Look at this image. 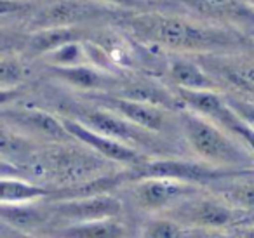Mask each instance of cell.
Returning <instances> with one entry per match:
<instances>
[{
	"label": "cell",
	"instance_id": "cell-1",
	"mask_svg": "<svg viewBox=\"0 0 254 238\" xmlns=\"http://www.w3.org/2000/svg\"><path fill=\"white\" fill-rule=\"evenodd\" d=\"M115 25L146 49L180 56L240 54L253 44L232 28L166 7L124 11L115 16Z\"/></svg>",
	"mask_w": 254,
	"mask_h": 238
},
{
	"label": "cell",
	"instance_id": "cell-2",
	"mask_svg": "<svg viewBox=\"0 0 254 238\" xmlns=\"http://www.w3.org/2000/svg\"><path fill=\"white\" fill-rule=\"evenodd\" d=\"M181 139L190 157L225 171H254V155L233 134L190 110L178 112Z\"/></svg>",
	"mask_w": 254,
	"mask_h": 238
},
{
	"label": "cell",
	"instance_id": "cell-3",
	"mask_svg": "<svg viewBox=\"0 0 254 238\" xmlns=\"http://www.w3.org/2000/svg\"><path fill=\"white\" fill-rule=\"evenodd\" d=\"M58 115L73 119L80 122L82 125L96 130V132L108 136L115 141L127 144V146L134 148L148 157H187L181 155V151L174 146L173 139L157 136L153 132L141 129L134 125L132 122L126 120L124 117L117 115L112 110H106L103 106H98L94 103L82 99L78 103H68L61 105V110Z\"/></svg>",
	"mask_w": 254,
	"mask_h": 238
},
{
	"label": "cell",
	"instance_id": "cell-4",
	"mask_svg": "<svg viewBox=\"0 0 254 238\" xmlns=\"http://www.w3.org/2000/svg\"><path fill=\"white\" fill-rule=\"evenodd\" d=\"M164 216L178 221L188 230L202 231V233L209 235H233L240 228L254 224V219L249 214L232 207L207 189L195 195L193 198L187 200Z\"/></svg>",
	"mask_w": 254,
	"mask_h": 238
},
{
	"label": "cell",
	"instance_id": "cell-5",
	"mask_svg": "<svg viewBox=\"0 0 254 238\" xmlns=\"http://www.w3.org/2000/svg\"><path fill=\"white\" fill-rule=\"evenodd\" d=\"M205 188L191 182L167 178H146L126 184L120 193L129 207L146 217L164 216L187 200L193 198Z\"/></svg>",
	"mask_w": 254,
	"mask_h": 238
},
{
	"label": "cell",
	"instance_id": "cell-6",
	"mask_svg": "<svg viewBox=\"0 0 254 238\" xmlns=\"http://www.w3.org/2000/svg\"><path fill=\"white\" fill-rule=\"evenodd\" d=\"M82 99H87V101L94 103V105L103 106L106 110H112L117 115L132 122L134 125L141 127V129L148 130V132L157 134V136L167 137V139L173 141L174 137H180L181 139L178 112H171V110L148 105V103L132 101V99L120 98V96L115 94H106V92L82 96Z\"/></svg>",
	"mask_w": 254,
	"mask_h": 238
},
{
	"label": "cell",
	"instance_id": "cell-7",
	"mask_svg": "<svg viewBox=\"0 0 254 238\" xmlns=\"http://www.w3.org/2000/svg\"><path fill=\"white\" fill-rule=\"evenodd\" d=\"M47 205L54 217V228L112 217H126L129 210V203L120 191L51 200Z\"/></svg>",
	"mask_w": 254,
	"mask_h": 238
},
{
	"label": "cell",
	"instance_id": "cell-8",
	"mask_svg": "<svg viewBox=\"0 0 254 238\" xmlns=\"http://www.w3.org/2000/svg\"><path fill=\"white\" fill-rule=\"evenodd\" d=\"M2 125L40 144H68L75 141L64 125L63 117L39 106L4 105Z\"/></svg>",
	"mask_w": 254,
	"mask_h": 238
},
{
	"label": "cell",
	"instance_id": "cell-9",
	"mask_svg": "<svg viewBox=\"0 0 254 238\" xmlns=\"http://www.w3.org/2000/svg\"><path fill=\"white\" fill-rule=\"evenodd\" d=\"M169 9L226 26L254 40V5L251 0H162Z\"/></svg>",
	"mask_w": 254,
	"mask_h": 238
},
{
	"label": "cell",
	"instance_id": "cell-10",
	"mask_svg": "<svg viewBox=\"0 0 254 238\" xmlns=\"http://www.w3.org/2000/svg\"><path fill=\"white\" fill-rule=\"evenodd\" d=\"M197 61L219 85L221 92L254 101V58L240 54L198 56Z\"/></svg>",
	"mask_w": 254,
	"mask_h": 238
},
{
	"label": "cell",
	"instance_id": "cell-11",
	"mask_svg": "<svg viewBox=\"0 0 254 238\" xmlns=\"http://www.w3.org/2000/svg\"><path fill=\"white\" fill-rule=\"evenodd\" d=\"M106 14V5L91 0H54L35 11L32 32L54 26H91Z\"/></svg>",
	"mask_w": 254,
	"mask_h": 238
},
{
	"label": "cell",
	"instance_id": "cell-12",
	"mask_svg": "<svg viewBox=\"0 0 254 238\" xmlns=\"http://www.w3.org/2000/svg\"><path fill=\"white\" fill-rule=\"evenodd\" d=\"M63 122H64V125H66L68 132L71 134V137H73L77 143L84 144L85 148H89V150H92L94 153H98L99 157H103L105 160L112 162V164L119 165V167H122V169L136 167V165H141L143 162L152 158V157H148V155L141 153V151L134 150V148L120 143V141H115L108 136H103V134L82 125L80 122H77V120H73V119L63 117Z\"/></svg>",
	"mask_w": 254,
	"mask_h": 238
},
{
	"label": "cell",
	"instance_id": "cell-13",
	"mask_svg": "<svg viewBox=\"0 0 254 238\" xmlns=\"http://www.w3.org/2000/svg\"><path fill=\"white\" fill-rule=\"evenodd\" d=\"M46 75L66 87L78 91L82 96L87 94H112L122 82L124 75H113L103 71L92 64H80V66H46Z\"/></svg>",
	"mask_w": 254,
	"mask_h": 238
},
{
	"label": "cell",
	"instance_id": "cell-14",
	"mask_svg": "<svg viewBox=\"0 0 254 238\" xmlns=\"http://www.w3.org/2000/svg\"><path fill=\"white\" fill-rule=\"evenodd\" d=\"M94 33L96 28L92 26H54V28L35 30L28 33L19 53L28 61L42 60L44 56L68 44L91 40Z\"/></svg>",
	"mask_w": 254,
	"mask_h": 238
},
{
	"label": "cell",
	"instance_id": "cell-15",
	"mask_svg": "<svg viewBox=\"0 0 254 238\" xmlns=\"http://www.w3.org/2000/svg\"><path fill=\"white\" fill-rule=\"evenodd\" d=\"M164 77L169 87L181 91H221L214 78L205 71L197 58L167 54L164 61Z\"/></svg>",
	"mask_w": 254,
	"mask_h": 238
},
{
	"label": "cell",
	"instance_id": "cell-16",
	"mask_svg": "<svg viewBox=\"0 0 254 238\" xmlns=\"http://www.w3.org/2000/svg\"><path fill=\"white\" fill-rule=\"evenodd\" d=\"M44 238H132L134 230L126 217L66 224L39 235Z\"/></svg>",
	"mask_w": 254,
	"mask_h": 238
},
{
	"label": "cell",
	"instance_id": "cell-17",
	"mask_svg": "<svg viewBox=\"0 0 254 238\" xmlns=\"http://www.w3.org/2000/svg\"><path fill=\"white\" fill-rule=\"evenodd\" d=\"M2 224L23 231L26 235H39L54 228V217L47 202L26 205H2Z\"/></svg>",
	"mask_w": 254,
	"mask_h": 238
},
{
	"label": "cell",
	"instance_id": "cell-18",
	"mask_svg": "<svg viewBox=\"0 0 254 238\" xmlns=\"http://www.w3.org/2000/svg\"><path fill=\"white\" fill-rule=\"evenodd\" d=\"M207 191L254 219V171H242L209 184Z\"/></svg>",
	"mask_w": 254,
	"mask_h": 238
},
{
	"label": "cell",
	"instance_id": "cell-19",
	"mask_svg": "<svg viewBox=\"0 0 254 238\" xmlns=\"http://www.w3.org/2000/svg\"><path fill=\"white\" fill-rule=\"evenodd\" d=\"M2 205H26V203L51 202L58 196V189L14 176H2L0 182Z\"/></svg>",
	"mask_w": 254,
	"mask_h": 238
},
{
	"label": "cell",
	"instance_id": "cell-20",
	"mask_svg": "<svg viewBox=\"0 0 254 238\" xmlns=\"http://www.w3.org/2000/svg\"><path fill=\"white\" fill-rule=\"evenodd\" d=\"M219 235H209L202 231L188 230L178 221L167 216L148 217L139 228L138 238H216Z\"/></svg>",
	"mask_w": 254,
	"mask_h": 238
},
{
	"label": "cell",
	"instance_id": "cell-21",
	"mask_svg": "<svg viewBox=\"0 0 254 238\" xmlns=\"http://www.w3.org/2000/svg\"><path fill=\"white\" fill-rule=\"evenodd\" d=\"M26 58L21 53H2L0 61V85L2 94H7L9 91H18L26 80H28V68H26Z\"/></svg>",
	"mask_w": 254,
	"mask_h": 238
},
{
	"label": "cell",
	"instance_id": "cell-22",
	"mask_svg": "<svg viewBox=\"0 0 254 238\" xmlns=\"http://www.w3.org/2000/svg\"><path fill=\"white\" fill-rule=\"evenodd\" d=\"M87 42V40H85ZM85 42H73L56 49L54 53L47 54L42 58L46 66H80V64H89L87 53H85Z\"/></svg>",
	"mask_w": 254,
	"mask_h": 238
},
{
	"label": "cell",
	"instance_id": "cell-23",
	"mask_svg": "<svg viewBox=\"0 0 254 238\" xmlns=\"http://www.w3.org/2000/svg\"><path fill=\"white\" fill-rule=\"evenodd\" d=\"M225 96L233 112H235L251 129H254V101L239 98V96H233V94H225Z\"/></svg>",
	"mask_w": 254,
	"mask_h": 238
},
{
	"label": "cell",
	"instance_id": "cell-24",
	"mask_svg": "<svg viewBox=\"0 0 254 238\" xmlns=\"http://www.w3.org/2000/svg\"><path fill=\"white\" fill-rule=\"evenodd\" d=\"M96 4H103L106 7H115L119 11H143L150 5L145 0H94Z\"/></svg>",
	"mask_w": 254,
	"mask_h": 238
},
{
	"label": "cell",
	"instance_id": "cell-25",
	"mask_svg": "<svg viewBox=\"0 0 254 238\" xmlns=\"http://www.w3.org/2000/svg\"><path fill=\"white\" fill-rule=\"evenodd\" d=\"M2 238H44V237H35V235H26L23 231H18L14 228L4 224V230H2Z\"/></svg>",
	"mask_w": 254,
	"mask_h": 238
},
{
	"label": "cell",
	"instance_id": "cell-26",
	"mask_svg": "<svg viewBox=\"0 0 254 238\" xmlns=\"http://www.w3.org/2000/svg\"><path fill=\"white\" fill-rule=\"evenodd\" d=\"M233 237L235 238H254V224L246 226V228H240L239 231L233 233Z\"/></svg>",
	"mask_w": 254,
	"mask_h": 238
},
{
	"label": "cell",
	"instance_id": "cell-27",
	"mask_svg": "<svg viewBox=\"0 0 254 238\" xmlns=\"http://www.w3.org/2000/svg\"><path fill=\"white\" fill-rule=\"evenodd\" d=\"M246 54H249V56H253L254 58V40H253V44H251V47H249V51H247Z\"/></svg>",
	"mask_w": 254,
	"mask_h": 238
},
{
	"label": "cell",
	"instance_id": "cell-28",
	"mask_svg": "<svg viewBox=\"0 0 254 238\" xmlns=\"http://www.w3.org/2000/svg\"><path fill=\"white\" fill-rule=\"evenodd\" d=\"M146 4H150V2H162V0H145Z\"/></svg>",
	"mask_w": 254,
	"mask_h": 238
},
{
	"label": "cell",
	"instance_id": "cell-29",
	"mask_svg": "<svg viewBox=\"0 0 254 238\" xmlns=\"http://www.w3.org/2000/svg\"><path fill=\"white\" fill-rule=\"evenodd\" d=\"M19 2H32V0H19Z\"/></svg>",
	"mask_w": 254,
	"mask_h": 238
},
{
	"label": "cell",
	"instance_id": "cell-30",
	"mask_svg": "<svg viewBox=\"0 0 254 238\" xmlns=\"http://www.w3.org/2000/svg\"><path fill=\"white\" fill-rule=\"evenodd\" d=\"M251 2H253V5H254V0H251Z\"/></svg>",
	"mask_w": 254,
	"mask_h": 238
}]
</instances>
